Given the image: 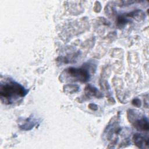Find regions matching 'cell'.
<instances>
[{"mask_svg":"<svg viewBox=\"0 0 149 149\" xmlns=\"http://www.w3.org/2000/svg\"><path fill=\"white\" fill-rule=\"evenodd\" d=\"M28 90L23 86L13 80L1 83L0 86V97L2 102L11 104L20 98L26 95Z\"/></svg>","mask_w":149,"mask_h":149,"instance_id":"1","label":"cell"},{"mask_svg":"<svg viewBox=\"0 0 149 149\" xmlns=\"http://www.w3.org/2000/svg\"><path fill=\"white\" fill-rule=\"evenodd\" d=\"M64 73L67 78H70V80L86 82L90 79L88 71L83 68H76L70 67L66 69Z\"/></svg>","mask_w":149,"mask_h":149,"instance_id":"2","label":"cell"},{"mask_svg":"<svg viewBox=\"0 0 149 149\" xmlns=\"http://www.w3.org/2000/svg\"><path fill=\"white\" fill-rule=\"evenodd\" d=\"M127 117L134 127L140 131H148L149 129L148 119L145 116H136V110L131 109L127 112Z\"/></svg>","mask_w":149,"mask_h":149,"instance_id":"3","label":"cell"},{"mask_svg":"<svg viewBox=\"0 0 149 149\" xmlns=\"http://www.w3.org/2000/svg\"><path fill=\"white\" fill-rule=\"evenodd\" d=\"M133 140L134 143L136 146L140 148H148V140L147 138H145L142 134L139 133H136L133 135Z\"/></svg>","mask_w":149,"mask_h":149,"instance_id":"4","label":"cell"},{"mask_svg":"<svg viewBox=\"0 0 149 149\" xmlns=\"http://www.w3.org/2000/svg\"><path fill=\"white\" fill-rule=\"evenodd\" d=\"M86 93L87 95H91V96H95L97 97H101L102 95L99 93L98 90L94 87V86L89 84L87 85V87L85 88Z\"/></svg>","mask_w":149,"mask_h":149,"instance_id":"5","label":"cell"},{"mask_svg":"<svg viewBox=\"0 0 149 149\" xmlns=\"http://www.w3.org/2000/svg\"><path fill=\"white\" fill-rule=\"evenodd\" d=\"M63 90L65 92H67L70 94H73L76 93L79 90V87L76 84H66L63 87Z\"/></svg>","mask_w":149,"mask_h":149,"instance_id":"6","label":"cell"},{"mask_svg":"<svg viewBox=\"0 0 149 149\" xmlns=\"http://www.w3.org/2000/svg\"><path fill=\"white\" fill-rule=\"evenodd\" d=\"M34 125V123L30 120L29 119H27L26 121H25V123H23V125H20V127L23 130H30L31 129L33 126Z\"/></svg>","mask_w":149,"mask_h":149,"instance_id":"7","label":"cell"},{"mask_svg":"<svg viewBox=\"0 0 149 149\" xmlns=\"http://www.w3.org/2000/svg\"><path fill=\"white\" fill-rule=\"evenodd\" d=\"M132 104L137 107H140L141 106V101L138 98H134L132 101Z\"/></svg>","mask_w":149,"mask_h":149,"instance_id":"8","label":"cell"},{"mask_svg":"<svg viewBox=\"0 0 149 149\" xmlns=\"http://www.w3.org/2000/svg\"><path fill=\"white\" fill-rule=\"evenodd\" d=\"M88 107H89V108H90L91 109H92L93 111H96L98 109V107L95 104H89Z\"/></svg>","mask_w":149,"mask_h":149,"instance_id":"9","label":"cell"}]
</instances>
